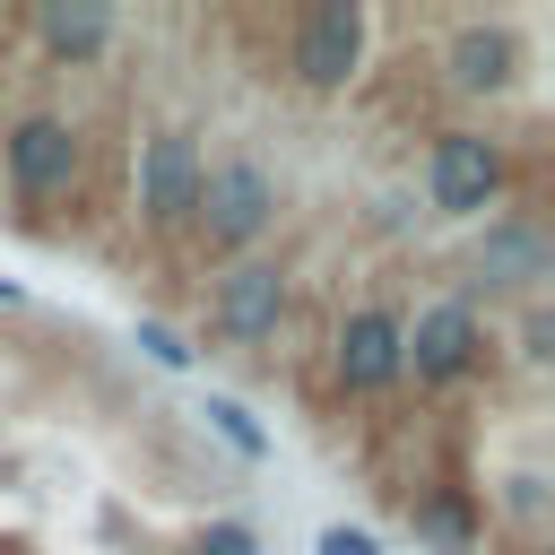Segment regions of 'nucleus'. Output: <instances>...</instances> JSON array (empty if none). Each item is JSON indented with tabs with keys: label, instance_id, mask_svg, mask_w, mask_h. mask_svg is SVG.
I'll use <instances>...</instances> for the list:
<instances>
[{
	"label": "nucleus",
	"instance_id": "1",
	"mask_svg": "<svg viewBox=\"0 0 555 555\" xmlns=\"http://www.w3.org/2000/svg\"><path fill=\"white\" fill-rule=\"evenodd\" d=\"M191 225H199L208 251H243V243H260V234L278 225V173H269L260 156H225V165H208V173H199V199H191Z\"/></svg>",
	"mask_w": 555,
	"mask_h": 555
},
{
	"label": "nucleus",
	"instance_id": "3",
	"mask_svg": "<svg viewBox=\"0 0 555 555\" xmlns=\"http://www.w3.org/2000/svg\"><path fill=\"white\" fill-rule=\"evenodd\" d=\"M425 199L442 217H486L503 199V147L486 130H442L425 147Z\"/></svg>",
	"mask_w": 555,
	"mask_h": 555
},
{
	"label": "nucleus",
	"instance_id": "16",
	"mask_svg": "<svg viewBox=\"0 0 555 555\" xmlns=\"http://www.w3.org/2000/svg\"><path fill=\"white\" fill-rule=\"evenodd\" d=\"M139 347H147V356H156V364H173V373H182V364H191V347H182V338H173V330H156V321H139Z\"/></svg>",
	"mask_w": 555,
	"mask_h": 555
},
{
	"label": "nucleus",
	"instance_id": "13",
	"mask_svg": "<svg viewBox=\"0 0 555 555\" xmlns=\"http://www.w3.org/2000/svg\"><path fill=\"white\" fill-rule=\"evenodd\" d=\"M208 425H217V434H225L243 460H269V434L251 425V408H243V399H208Z\"/></svg>",
	"mask_w": 555,
	"mask_h": 555
},
{
	"label": "nucleus",
	"instance_id": "15",
	"mask_svg": "<svg viewBox=\"0 0 555 555\" xmlns=\"http://www.w3.org/2000/svg\"><path fill=\"white\" fill-rule=\"evenodd\" d=\"M546 338H555V321H546V304L529 295V312H520V356L538 364V356H546Z\"/></svg>",
	"mask_w": 555,
	"mask_h": 555
},
{
	"label": "nucleus",
	"instance_id": "8",
	"mask_svg": "<svg viewBox=\"0 0 555 555\" xmlns=\"http://www.w3.org/2000/svg\"><path fill=\"white\" fill-rule=\"evenodd\" d=\"M330 373H338V390H356V399L390 390V382H399V312H390V304L347 312L338 338H330Z\"/></svg>",
	"mask_w": 555,
	"mask_h": 555
},
{
	"label": "nucleus",
	"instance_id": "6",
	"mask_svg": "<svg viewBox=\"0 0 555 555\" xmlns=\"http://www.w3.org/2000/svg\"><path fill=\"white\" fill-rule=\"evenodd\" d=\"M356 61H364V9L356 0H321L295 17V78L312 95H338L356 78Z\"/></svg>",
	"mask_w": 555,
	"mask_h": 555
},
{
	"label": "nucleus",
	"instance_id": "17",
	"mask_svg": "<svg viewBox=\"0 0 555 555\" xmlns=\"http://www.w3.org/2000/svg\"><path fill=\"white\" fill-rule=\"evenodd\" d=\"M321 555H382L373 529H321Z\"/></svg>",
	"mask_w": 555,
	"mask_h": 555
},
{
	"label": "nucleus",
	"instance_id": "10",
	"mask_svg": "<svg viewBox=\"0 0 555 555\" xmlns=\"http://www.w3.org/2000/svg\"><path fill=\"white\" fill-rule=\"evenodd\" d=\"M512 69H520L512 26H460V35H451V52H442V78H451L460 95H503V87H512Z\"/></svg>",
	"mask_w": 555,
	"mask_h": 555
},
{
	"label": "nucleus",
	"instance_id": "5",
	"mask_svg": "<svg viewBox=\"0 0 555 555\" xmlns=\"http://www.w3.org/2000/svg\"><path fill=\"white\" fill-rule=\"evenodd\" d=\"M278 321H286V269H278V260H234V269L208 286V330H217V338L260 347V338H278Z\"/></svg>",
	"mask_w": 555,
	"mask_h": 555
},
{
	"label": "nucleus",
	"instance_id": "11",
	"mask_svg": "<svg viewBox=\"0 0 555 555\" xmlns=\"http://www.w3.org/2000/svg\"><path fill=\"white\" fill-rule=\"evenodd\" d=\"M113 26H121V17H113L104 0H43V9H35L43 52H52V61H69V69H87V61L113 43Z\"/></svg>",
	"mask_w": 555,
	"mask_h": 555
},
{
	"label": "nucleus",
	"instance_id": "9",
	"mask_svg": "<svg viewBox=\"0 0 555 555\" xmlns=\"http://www.w3.org/2000/svg\"><path fill=\"white\" fill-rule=\"evenodd\" d=\"M468 269H477L486 286H503V295H538V286L555 278L546 225H538V217H486V234H477Z\"/></svg>",
	"mask_w": 555,
	"mask_h": 555
},
{
	"label": "nucleus",
	"instance_id": "12",
	"mask_svg": "<svg viewBox=\"0 0 555 555\" xmlns=\"http://www.w3.org/2000/svg\"><path fill=\"white\" fill-rule=\"evenodd\" d=\"M416 538H434L442 555H460V546L477 538V520H468V503H451V494H442V503H416Z\"/></svg>",
	"mask_w": 555,
	"mask_h": 555
},
{
	"label": "nucleus",
	"instance_id": "7",
	"mask_svg": "<svg viewBox=\"0 0 555 555\" xmlns=\"http://www.w3.org/2000/svg\"><path fill=\"white\" fill-rule=\"evenodd\" d=\"M199 139L191 130H156L139 147V225H191V199H199Z\"/></svg>",
	"mask_w": 555,
	"mask_h": 555
},
{
	"label": "nucleus",
	"instance_id": "14",
	"mask_svg": "<svg viewBox=\"0 0 555 555\" xmlns=\"http://www.w3.org/2000/svg\"><path fill=\"white\" fill-rule=\"evenodd\" d=\"M199 555H260V538H251L243 520H208V538H199Z\"/></svg>",
	"mask_w": 555,
	"mask_h": 555
},
{
	"label": "nucleus",
	"instance_id": "4",
	"mask_svg": "<svg viewBox=\"0 0 555 555\" xmlns=\"http://www.w3.org/2000/svg\"><path fill=\"white\" fill-rule=\"evenodd\" d=\"M78 156H87V139L61 121V113H26L9 139H0V165H9V191L26 199V208H43V199H61L69 182H78Z\"/></svg>",
	"mask_w": 555,
	"mask_h": 555
},
{
	"label": "nucleus",
	"instance_id": "2",
	"mask_svg": "<svg viewBox=\"0 0 555 555\" xmlns=\"http://www.w3.org/2000/svg\"><path fill=\"white\" fill-rule=\"evenodd\" d=\"M477 356H486V330H477V304H468V295H442V304H425L416 321H399V373H416L425 390L460 382Z\"/></svg>",
	"mask_w": 555,
	"mask_h": 555
}]
</instances>
